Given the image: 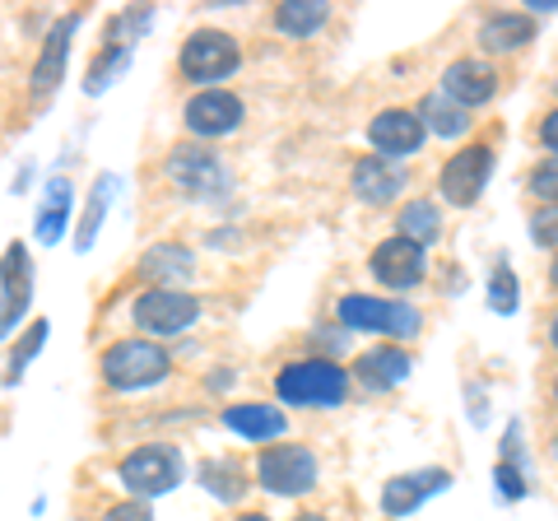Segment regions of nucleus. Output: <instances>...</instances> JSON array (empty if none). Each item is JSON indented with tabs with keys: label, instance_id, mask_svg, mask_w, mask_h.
Listing matches in <instances>:
<instances>
[{
	"label": "nucleus",
	"instance_id": "1",
	"mask_svg": "<svg viewBox=\"0 0 558 521\" xmlns=\"http://www.w3.org/2000/svg\"><path fill=\"white\" fill-rule=\"evenodd\" d=\"M275 396L284 405H317L330 410L349 396V368H340L336 359L312 354V359H293L275 373Z\"/></svg>",
	"mask_w": 558,
	"mask_h": 521
},
{
	"label": "nucleus",
	"instance_id": "2",
	"mask_svg": "<svg viewBox=\"0 0 558 521\" xmlns=\"http://www.w3.org/2000/svg\"><path fill=\"white\" fill-rule=\"evenodd\" d=\"M98 373L112 391H145V387H159L172 373V359L163 344H154V340H117L102 350Z\"/></svg>",
	"mask_w": 558,
	"mask_h": 521
},
{
	"label": "nucleus",
	"instance_id": "3",
	"mask_svg": "<svg viewBox=\"0 0 558 521\" xmlns=\"http://www.w3.org/2000/svg\"><path fill=\"white\" fill-rule=\"evenodd\" d=\"M117 480L135 502L140 498H159L172 494L182 484V451L172 443H149V447H135L121 457L117 465Z\"/></svg>",
	"mask_w": 558,
	"mask_h": 521
},
{
	"label": "nucleus",
	"instance_id": "4",
	"mask_svg": "<svg viewBox=\"0 0 558 521\" xmlns=\"http://www.w3.org/2000/svg\"><path fill=\"white\" fill-rule=\"evenodd\" d=\"M317 451L303 447V443H275L270 451L256 457V484L275 498H303L317 489Z\"/></svg>",
	"mask_w": 558,
	"mask_h": 521
},
{
	"label": "nucleus",
	"instance_id": "5",
	"mask_svg": "<svg viewBox=\"0 0 558 521\" xmlns=\"http://www.w3.org/2000/svg\"><path fill=\"white\" fill-rule=\"evenodd\" d=\"M238 65H242V51L233 43V33H223V28H196L182 43V57H178L182 80L201 84V89H215V84L229 80Z\"/></svg>",
	"mask_w": 558,
	"mask_h": 521
},
{
	"label": "nucleus",
	"instance_id": "6",
	"mask_svg": "<svg viewBox=\"0 0 558 521\" xmlns=\"http://www.w3.org/2000/svg\"><path fill=\"white\" fill-rule=\"evenodd\" d=\"M168 182L191 201H205V196L215 201L223 191H233V178H229V168H223L219 154L196 149V145H178L168 154Z\"/></svg>",
	"mask_w": 558,
	"mask_h": 521
},
{
	"label": "nucleus",
	"instance_id": "7",
	"mask_svg": "<svg viewBox=\"0 0 558 521\" xmlns=\"http://www.w3.org/2000/svg\"><path fill=\"white\" fill-rule=\"evenodd\" d=\"M336 317L349 331H381V336H414L418 312L410 303H391L377 293H344L336 303Z\"/></svg>",
	"mask_w": 558,
	"mask_h": 521
},
{
	"label": "nucleus",
	"instance_id": "8",
	"mask_svg": "<svg viewBox=\"0 0 558 521\" xmlns=\"http://www.w3.org/2000/svg\"><path fill=\"white\" fill-rule=\"evenodd\" d=\"M131 317L140 331H149V336H182L201 322V299L186 289H145L135 299Z\"/></svg>",
	"mask_w": 558,
	"mask_h": 521
},
{
	"label": "nucleus",
	"instance_id": "9",
	"mask_svg": "<svg viewBox=\"0 0 558 521\" xmlns=\"http://www.w3.org/2000/svg\"><path fill=\"white\" fill-rule=\"evenodd\" d=\"M488 178H494V145H465V149H457V154H451V159L442 163L438 191H442L447 205H457V210H470V205L484 196Z\"/></svg>",
	"mask_w": 558,
	"mask_h": 521
},
{
	"label": "nucleus",
	"instance_id": "10",
	"mask_svg": "<svg viewBox=\"0 0 558 521\" xmlns=\"http://www.w3.org/2000/svg\"><path fill=\"white\" fill-rule=\"evenodd\" d=\"M28 303H33V260L24 242H10L5 256H0V340H10Z\"/></svg>",
	"mask_w": 558,
	"mask_h": 521
},
{
	"label": "nucleus",
	"instance_id": "11",
	"mask_svg": "<svg viewBox=\"0 0 558 521\" xmlns=\"http://www.w3.org/2000/svg\"><path fill=\"white\" fill-rule=\"evenodd\" d=\"M424 121H418L414 108H381L373 121H368V145L377 149V159H410V154H418V145H424Z\"/></svg>",
	"mask_w": 558,
	"mask_h": 521
},
{
	"label": "nucleus",
	"instance_id": "12",
	"mask_svg": "<svg viewBox=\"0 0 558 521\" xmlns=\"http://www.w3.org/2000/svg\"><path fill=\"white\" fill-rule=\"evenodd\" d=\"M182 117H186L191 135H201V141H219V135H233L242 126L247 108H242V98L229 94V89H201L182 108Z\"/></svg>",
	"mask_w": 558,
	"mask_h": 521
},
{
	"label": "nucleus",
	"instance_id": "13",
	"mask_svg": "<svg viewBox=\"0 0 558 521\" xmlns=\"http://www.w3.org/2000/svg\"><path fill=\"white\" fill-rule=\"evenodd\" d=\"M368 270H373V280L381 289L405 293L414 284H424V247H414V242H405L396 233V238H387V242H377L373 247Z\"/></svg>",
	"mask_w": 558,
	"mask_h": 521
},
{
	"label": "nucleus",
	"instance_id": "14",
	"mask_svg": "<svg viewBox=\"0 0 558 521\" xmlns=\"http://www.w3.org/2000/svg\"><path fill=\"white\" fill-rule=\"evenodd\" d=\"M451 489V471H442V465H428V471H405V475H391L387 484H381V512H387L391 521L418 512L433 494Z\"/></svg>",
	"mask_w": 558,
	"mask_h": 521
},
{
	"label": "nucleus",
	"instance_id": "15",
	"mask_svg": "<svg viewBox=\"0 0 558 521\" xmlns=\"http://www.w3.org/2000/svg\"><path fill=\"white\" fill-rule=\"evenodd\" d=\"M442 94L451 102H461L465 112H475L484 108V102H494L498 94V71L488 61H475V57H461V61H451L447 71H442Z\"/></svg>",
	"mask_w": 558,
	"mask_h": 521
},
{
	"label": "nucleus",
	"instance_id": "16",
	"mask_svg": "<svg viewBox=\"0 0 558 521\" xmlns=\"http://www.w3.org/2000/svg\"><path fill=\"white\" fill-rule=\"evenodd\" d=\"M410 373H414V359H410V350H400V344H373V350H363L354 359V368H349V377L368 391H391Z\"/></svg>",
	"mask_w": 558,
	"mask_h": 521
},
{
	"label": "nucleus",
	"instance_id": "17",
	"mask_svg": "<svg viewBox=\"0 0 558 521\" xmlns=\"http://www.w3.org/2000/svg\"><path fill=\"white\" fill-rule=\"evenodd\" d=\"M535 38V20L521 10H494L480 20V33L475 43L488 51V57H512V51H521Z\"/></svg>",
	"mask_w": 558,
	"mask_h": 521
},
{
	"label": "nucleus",
	"instance_id": "18",
	"mask_svg": "<svg viewBox=\"0 0 558 521\" xmlns=\"http://www.w3.org/2000/svg\"><path fill=\"white\" fill-rule=\"evenodd\" d=\"M140 280H149L154 289H182L191 275H196V252L182 247V242H159L140 256Z\"/></svg>",
	"mask_w": 558,
	"mask_h": 521
},
{
	"label": "nucleus",
	"instance_id": "19",
	"mask_svg": "<svg viewBox=\"0 0 558 521\" xmlns=\"http://www.w3.org/2000/svg\"><path fill=\"white\" fill-rule=\"evenodd\" d=\"M349 186H354V196L363 205H391L400 191H405V172H400V163H387V159H377V154H363V159L354 163V172H349Z\"/></svg>",
	"mask_w": 558,
	"mask_h": 521
},
{
	"label": "nucleus",
	"instance_id": "20",
	"mask_svg": "<svg viewBox=\"0 0 558 521\" xmlns=\"http://www.w3.org/2000/svg\"><path fill=\"white\" fill-rule=\"evenodd\" d=\"M223 428L238 433V438H247V443H270V438H284L289 433V414H279V405L247 401V405L223 410Z\"/></svg>",
	"mask_w": 558,
	"mask_h": 521
},
{
	"label": "nucleus",
	"instance_id": "21",
	"mask_svg": "<svg viewBox=\"0 0 558 521\" xmlns=\"http://www.w3.org/2000/svg\"><path fill=\"white\" fill-rule=\"evenodd\" d=\"M75 28H80V14H65V20L47 33L43 57H38V65H33V94H38V98H47V94L61 84V75H65V57H70V38H75Z\"/></svg>",
	"mask_w": 558,
	"mask_h": 521
},
{
	"label": "nucleus",
	"instance_id": "22",
	"mask_svg": "<svg viewBox=\"0 0 558 521\" xmlns=\"http://www.w3.org/2000/svg\"><path fill=\"white\" fill-rule=\"evenodd\" d=\"M396 229H400L405 242H414V247H433V242L442 238V210L428 196H414V201L400 205Z\"/></svg>",
	"mask_w": 558,
	"mask_h": 521
},
{
	"label": "nucleus",
	"instance_id": "23",
	"mask_svg": "<svg viewBox=\"0 0 558 521\" xmlns=\"http://www.w3.org/2000/svg\"><path fill=\"white\" fill-rule=\"evenodd\" d=\"M418 121H424V131L457 141V135L470 131V121H475V117H470L461 102H451V98L438 89V94H424V102H418Z\"/></svg>",
	"mask_w": 558,
	"mask_h": 521
},
{
	"label": "nucleus",
	"instance_id": "24",
	"mask_svg": "<svg viewBox=\"0 0 558 521\" xmlns=\"http://www.w3.org/2000/svg\"><path fill=\"white\" fill-rule=\"evenodd\" d=\"M70 205H75V186H70L65 178H57L47 186V201L38 210V242H47V247H57V242L65 238L70 229Z\"/></svg>",
	"mask_w": 558,
	"mask_h": 521
},
{
	"label": "nucleus",
	"instance_id": "25",
	"mask_svg": "<svg viewBox=\"0 0 558 521\" xmlns=\"http://www.w3.org/2000/svg\"><path fill=\"white\" fill-rule=\"evenodd\" d=\"M330 20V5L322 0H284V5H275V28L284 33V38H312V33H322Z\"/></svg>",
	"mask_w": 558,
	"mask_h": 521
},
{
	"label": "nucleus",
	"instance_id": "26",
	"mask_svg": "<svg viewBox=\"0 0 558 521\" xmlns=\"http://www.w3.org/2000/svg\"><path fill=\"white\" fill-rule=\"evenodd\" d=\"M201 484L219 502H238L242 494H247V471H242V461H233V457H209L201 465Z\"/></svg>",
	"mask_w": 558,
	"mask_h": 521
},
{
	"label": "nucleus",
	"instance_id": "27",
	"mask_svg": "<svg viewBox=\"0 0 558 521\" xmlns=\"http://www.w3.org/2000/svg\"><path fill=\"white\" fill-rule=\"evenodd\" d=\"M112 191H117V178H98V191L89 196V210H84L80 238H75V247H80V252H89V247H94V238H98V229H102V215H108V205H112Z\"/></svg>",
	"mask_w": 558,
	"mask_h": 521
},
{
	"label": "nucleus",
	"instance_id": "28",
	"mask_svg": "<svg viewBox=\"0 0 558 521\" xmlns=\"http://www.w3.org/2000/svg\"><path fill=\"white\" fill-rule=\"evenodd\" d=\"M131 65V47H102V57L89 65V80H84V94H102L108 84Z\"/></svg>",
	"mask_w": 558,
	"mask_h": 521
},
{
	"label": "nucleus",
	"instance_id": "29",
	"mask_svg": "<svg viewBox=\"0 0 558 521\" xmlns=\"http://www.w3.org/2000/svg\"><path fill=\"white\" fill-rule=\"evenodd\" d=\"M517 303H521L517 275H512V266H498V270H494V280H488V307L502 312V317H512Z\"/></svg>",
	"mask_w": 558,
	"mask_h": 521
},
{
	"label": "nucleus",
	"instance_id": "30",
	"mask_svg": "<svg viewBox=\"0 0 558 521\" xmlns=\"http://www.w3.org/2000/svg\"><path fill=\"white\" fill-rule=\"evenodd\" d=\"M47 336H51V326H47V322H33V326H28L24 344H20V350H14V354H10V368H5V387H14V381H20V373L28 368V359H33V354H38L43 344H47Z\"/></svg>",
	"mask_w": 558,
	"mask_h": 521
},
{
	"label": "nucleus",
	"instance_id": "31",
	"mask_svg": "<svg viewBox=\"0 0 558 521\" xmlns=\"http://www.w3.org/2000/svg\"><path fill=\"white\" fill-rule=\"evenodd\" d=\"M526 186H531V196H535V201L558 205V159L535 163V168H531V178H526Z\"/></svg>",
	"mask_w": 558,
	"mask_h": 521
},
{
	"label": "nucleus",
	"instance_id": "32",
	"mask_svg": "<svg viewBox=\"0 0 558 521\" xmlns=\"http://www.w3.org/2000/svg\"><path fill=\"white\" fill-rule=\"evenodd\" d=\"M494 484H498V498H508V502L526 498V475H521V465H512V461L494 465Z\"/></svg>",
	"mask_w": 558,
	"mask_h": 521
},
{
	"label": "nucleus",
	"instance_id": "33",
	"mask_svg": "<svg viewBox=\"0 0 558 521\" xmlns=\"http://www.w3.org/2000/svg\"><path fill=\"white\" fill-rule=\"evenodd\" d=\"M98 521H154V512L145 508V502H135V498H126V502H112L108 512H102Z\"/></svg>",
	"mask_w": 558,
	"mask_h": 521
},
{
	"label": "nucleus",
	"instance_id": "34",
	"mask_svg": "<svg viewBox=\"0 0 558 521\" xmlns=\"http://www.w3.org/2000/svg\"><path fill=\"white\" fill-rule=\"evenodd\" d=\"M539 145H545L549 154H558V108L539 121Z\"/></svg>",
	"mask_w": 558,
	"mask_h": 521
},
{
	"label": "nucleus",
	"instance_id": "35",
	"mask_svg": "<svg viewBox=\"0 0 558 521\" xmlns=\"http://www.w3.org/2000/svg\"><path fill=\"white\" fill-rule=\"evenodd\" d=\"M535 242H545V247H549V242H558V219H535Z\"/></svg>",
	"mask_w": 558,
	"mask_h": 521
},
{
	"label": "nucleus",
	"instance_id": "36",
	"mask_svg": "<svg viewBox=\"0 0 558 521\" xmlns=\"http://www.w3.org/2000/svg\"><path fill=\"white\" fill-rule=\"evenodd\" d=\"M549 344L558 350V312H554V322H549Z\"/></svg>",
	"mask_w": 558,
	"mask_h": 521
},
{
	"label": "nucleus",
	"instance_id": "37",
	"mask_svg": "<svg viewBox=\"0 0 558 521\" xmlns=\"http://www.w3.org/2000/svg\"><path fill=\"white\" fill-rule=\"evenodd\" d=\"M238 521H270V517H266V512H242Z\"/></svg>",
	"mask_w": 558,
	"mask_h": 521
},
{
	"label": "nucleus",
	"instance_id": "38",
	"mask_svg": "<svg viewBox=\"0 0 558 521\" xmlns=\"http://www.w3.org/2000/svg\"><path fill=\"white\" fill-rule=\"evenodd\" d=\"M549 284L558 289V256H554V266H549Z\"/></svg>",
	"mask_w": 558,
	"mask_h": 521
},
{
	"label": "nucleus",
	"instance_id": "39",
	"mask_svg": "<svg viewBox=\"0 0 558 521\" xmlns=\"http://www.w3.org/2000/svg\"><path fill=\"white\" fill-rule=\"evenodd\" d=\"M299 521H326V517H317V512H303V517H299Z\"/></svg>",
	"mask_w": 558,
	"mask_h": 521
},
{
	"label": "nucleus",
	"instance_id": "40",
	"mask_svg": "<svg viewBox=\"0 0 558 521\" xmlns=\"http://www.w3.org/2000/svg\"><path fill=\"white\" fill-rule=\"evenodd\" d=\"M554 401H558V377H554Z\"/></svg>",
	"mask_w": 558,
	"mask_h": 521
},
{
	"label": "nucleus",
	"instance_id": "41",
	"mask_svg": "<svg viewBox=\"0 0 558 521\" xmlns=\"http://www.w3.org/2000/svg\"><path fill=\"white\" fill-rule=\"evenodd\" d=\"M554 457H558V438H554Z\"/></svg>",
	"mask_w": 558,
	"mask_h": 521
}]
</instances>
